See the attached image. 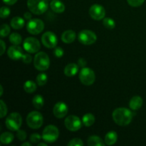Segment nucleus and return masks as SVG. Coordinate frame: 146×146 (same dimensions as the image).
Segmentation results:
<instances>
[{
    "instance_id": "obj_22",
    "label": "nucleus",
    "mask_w": 146,
    "mask_h": 146,
    "mask_svg": "<svg viewBox=\"0 0 146 146\" xmlns=\"http://www.w3.org/2000/svg\"><path fill=\"white\" fill-rule=\"evenodd\" d=\"M88 145L89 146H104L106 143L100 137L96 135H91L88 138Z\"/></svg>"
},
{
    "instance_id": "obj_23",
    "label": "nucleus",
    "mask_w": 146,
    "mask_h": 146,
    "mask_svg": "<svg viewBox=\"0 0 146 146\" xmlns=\"http://www.w3.org/2000/svg\"><path fill=\"white\" fill-rule=\"evenodd\" d=\"M95 116L91 113H86L83 116L82 122L86 127H90L95 123Z\"/></svg>"
},
{
    "instance_id": "obj_9",
    "label": "nucleus",
    "mask_w": 146,
    "mask_h": 146,
    "mask_svg": "<svg viewBox=\"0 0 146 146\" xmlns=\"http://www.w3.org/2000/svg\"><path fill=\"white\" fill-rule=\"evenodd\" d=\"M44 29V23L39 19H34L28 21L27 24V29L31 34L37 35L42 32Z\"/></svg>"
},
{
    "instance_id": "obj_26",
    "label": "nucleus",
    "mask_w": 146,
    "mask_h": 146,
    "mask_svg": "<svg viewBox=\"0 0 146 146\" xmlns=\"http://www.w3.org/2000/svg\"><path fill=\"white\" fill-rule=\"evenodd\" d=\"M24 89L27 93L32 94L36 90V84L33 81H27L24 84Z\"/></svg>"
},
{
    "instance_id": "obj_6",
    "label": "nucleus",
    "mask_w": 146,
    "mask_h": 146,
    "mask_svg": "<svg viewBox=\"0 0 146 146\" xmlns=\"http://www.w3.org/2000/svg\"><path fill=\"white\" fill-rule=\"evenodd\" d=\"M59 131L54 125H48L44 128L42 133V139L48 143H54L58 138Z\"/></svg>"
},
{
    "instance_id": "obj_46",
    "label": "nucleus",
    "mask_w": 146,
    "mask_h": 146,
    "mask_svg": "<svg viewBox=\"0 0 146 146\" xmlns=\"http://www.w3.org/2000/svg\"><path fill=\"white\" fill-rule=\"evenodd\" d=\"M48 1H51V0H48Z\"/></svg>"
},
{
    "instance_id": "obj_20",
    "label": "nucleus",
    "mask_w": 146,
    "mask_h": 146,
    "mask_svg": "<svg viewBox=\"0 0 146 146\" xmlns=\"http://www.w3.org/2000/svg\"><path fill=\"white\" fill-rule=\"evenodd\" d=\"M118 140V135L115 131H110L105 136V143L106 145H112L116 143Z\"/></svg>"
},
{
    "instance_id": "obj_21",
    "label": "nucleus",
    "mask_w": 146,
    "mask_h": 146,
    "mask_svg": "<svg viewBox=\"0 0 146 146\" xmlns=\"http://www.w3.org/2000/svg\"><path fill=\"white\" fill-rule=\"evenodd\" d=\"M25 21L21 17H15L11 19L10 22V25L14 29H20L24 27Z\"/></svg>"
},
{
    "instance_id": "obj_38",
    "label": "nucleus",
    "mask_w": 146,
    "mask_h": 146,
    "mask_svg": "<svg viewBox=\"0 0 146 146\" xmlns=\"http://www.w3.org/2000/svg\"><path fill=\"white\" fill-rule=\"evenodd\" d=\"M21 60H22L23 62L25 63V64H30V63L31 62V61H32V57H31V56L30 55V54H24Z\"/></svg>"
},
{
    "instance_id": "obj_30",
    "label": "nucleus",
    "mask_w": 146,
    "mask_h": 146,
    "mask_svg": "<svg viewBox=\"0 0 146 146\" xmlns=\"http://www.w3.org/2000/svg\"><path fill=\"white\" fill-rule=\"evenodd\" d=\"M10 27L8 24H4L1 27V31H0V35L1 37H5L8 36L10 33Z\"/></svg>"
},
{
    "instance_id": "obj_45",
    "label": "nucleus",
    "mask_w": 146,
    "mask_h": 146,
    "mask_svg": "<svg viewBox=\"0 0 146 146\" xmlns=\"http://www.w3.org/2000/svg\"><path fill=\"white\" fill-rule=\"evenodd\" d=\"M0 89H1V94H0V96H1L3 94V88H2V86H0Z\"/></svg>"
},
{
    "instance_id": "obj_31",
    "label": "nucleus",
    "mask_w": 146,
    "mask_h": 146,
    "mask_svg": "<svg viewBox=\"0 0 146 146\" xmlns=\"http://www.w3.org/2000/svg\"><path fill=\"white\" fill-rule=\"evenodd\" d=\"M0 115H1V118H4L6 115V114L7 113V105H6L5 103L4 102L3 100H0Z\"/></svg>"
},
{
    "instance_id": "obj_19",
    "label": "nucleus",
    "mask_w": 146,
    "mask_h": 146,
    "mask_svg": "<svg viewBox=\"0 0 146 146\" xmlns=\"http://www.w3.org/2000/svg\"><path fill=\"white\" fill-rule=\"evenodd\" d=\"M50 7L52 11L56 13H58V14L64 12L65 10V6H64V3L60 0H52L50 3Z\"/></svg>"
},
{
    "instance_id": "obj_5",
    "label": "nucleus",
    "mask_w": 146,
    "mask_h": 146,
    "mask_svg": "<svg viewBox=\"0 0 146 146\" xmlns=\"http://www.w3.org/2000/svg\"><path fill=\"white\" fill-rule=\"evenodd\" d=\"M44 123V118L41 113L38 111H31L27 117V123L32 129H38Z\"/></svg>"
},
{
    "instance_id": "obj_43",
    "label": "nucleus",
    "mask_w": 146,
    "mask_h": 146,
    "mask_svg": "<svg viewBox=\"0 0 146 146\" xmlns=\"http://www.w3.org/2000/svg\"><path fill=\"white\" fill-rule=\"evenodd\" d=\"M21 146H31V144L30 143H24L21 144Z\"/></svg>"
},
{
    "instance_id": "obj_32",
    "label": "nucleus",
    "mask_w": 146,
    "mask_h": 146,
    "mask_svg": "<svg viewBox=\"0 0 146 146\" xmlns=\"http://www.w3.org/2000/svg\"><path fill=\"white\" fill-rule=\"evenodd\" d=\"M10 9L7 7H2L0 9V17L2 19H5L8 17L10 14Z\"/></svg>"
},
{
    "instance_id": "obj_12",
    "label": "nucleus",
    "mask_w": 146,
    "mask_h": 146,
    "mask_svg": "<svg viewBox=\"0 0 146 146\" xmlns=\"http://www.w3.org/2000/svg\"><path fill=\"white\" fill-rule=\"evenodd\" d=\"M41 42L46 48H53L56 46L58 39L54 33L51 31H46L41 36Z\"/></svg>"
},
{
    "instance_id": "obj_3",
    "label": "nucleus",
    "mask_w": 146,
    "mask_h": 146,
    "mask_svg": "<svg viewBox=\"0 0 146 146\" xmlns=\"http://www.w3.org/2000/svg\"><path fill=\"white\" fill-rule=\"evenodd\" d=\"M34 67L41 71H46L50 66V58L44 52H38L34 56Z\"/></svg>"
},
{
    "instance_id": "obj_37",
    "label": "nucleus",
    "mask_w": 146,
    "mask_h": 146,
    "mask_svg": "<svg viewBox=\"0 0 146 146\" xmlns=\"http://www.w3.org/2000/svg\"><path fill=\"white\" fill-rule=\"evenodd\" d=\"M64 50L61 48V47H55L54 50V54L56 57L57 58H60V57L63 56L64 55Z\"/></svg>"
},
{
    "instance_id": "obj_24",
    "label": "nucleus",
    "mask_w": 146,
    "mask_h": 146,
    "mask_svg": "<svg viewBox=\"0 0 146 146\" xmlns=\"http://www.w3.org/2000/svg\"><path fill=\"white\" fill-rule=\"evenodd\" d=\"M14 140V135L11 133L5 132L0 136V141L2 144H9Z\"/></svg>"
},
{
    "instance_id": "obj_44",
    "label": "nucleus",
    "mask_w": 146,
    "mask_h": 146,
    "mask_svg": "<svg viewBox=\"0 0 146 146\" xmlns=\"http://www.w3.org/2000/svg\"><path fill=\"white\" fill-rule=\"evenodd\" d=\"M38 146H47V144L44 143H40L38 144Z\"/></svg>"
},
{
    "instance_id": "obj_39",
    "label": "nucleus",
    "mask_w": 146,
    "mask_h": 146,
    "mask_svg": "<svg viewBox=\"0 0 146 146\" xmlns=\"http://www.w3.org/2000/svg\"><path fill=\"white\" fill-rule=\"evenodd\" d=\"M87 62L86 61V59L83 58H80L78 61V65L79 67H82V68H84V67L86 66Z\"/></svg>"
},
{
    "instance_id": "obj_8",
    "label": "nucleus",
    "mask_w": 146,
    "mask_h": 146,
    "mask_svg": "<svg viewBox=\"0 0 146 146\" xmlns=\"http://www.w3.org/2000/svg\"><path fill=\"white\" fill-rule=\"evenodd\" d=\"M78 39L84 45H91L97 40V36L91 30H82L78 35Z\"/></svg>"
},
{
    "instance_id": "obj_33",
    "label": "nucleus",
    "mask_w": 146,
    "mask_h": 146,
    "mask_svg": "<svg viewBox=\"0 0 146 146\" xmlns=\"http://www.w3.org/2000/svg\"><path fill=\"white\" fill-rule=\"evenodd\" d=\"M128 4L131 7H138L142 5L144 3L145 0H127Z\"/></svg>"
},
{
    "instance_id": "obj_36",
    "label": "nucleus",
    "mask_w": 146,
    "mask_h": 146,
    "mask_svg": "<svg viewBox=\"0 0 146 146\" xmlns=\"http://www.w3.org/2000/svg\"><path fill=\"white\" fill-rule=\"evenodd\" d=\"M17 137L19 141H25L26 138H27V133L24 131H23V130H18L17 131Z\"/></svg>"
},
{
    "instance_id": "obj_42",
    "label": "nucleus",
    "mask_w": 146,
    "mask_h": 146,
    "mask_svg": "<svg viewBox=\"0 0 146 146\" xmlns=\"http://www.w3.org/2000/svg\"><path fill=\"white\" fill-rule=\"evenodd\" d=\"M24 18H25V19L29 20H29L31 19V17H32V15H31V13L26 12L25 14H24Z\"/></svg>"
},
{
    "instance_id": "obj_34",
    "label": "nucleus",
    "mask_w": 146,
    "mask_h": 146,
    "mask_svg": "<svg viewBox=\"0 0 146 146\" xmlns=\"http://www.w3.org/2000/svg\"><path fill=\"white\" fill-rule=\"evenodd\" d=\"M68 146H83L84 143L79 138H74L68 143Z\"/></svg>"
},
{
    "instance_id": "obj_1",
    "label": "nucleus",
    "mask_w": 146,
    "mask_h": 146,
    "mask_svg": "<svg viewBox=\"0 0 146 146\" xmlns=\"http://www.w3.org/2000/svg\"><path fill=\"white\" fill-rule=\"evenodd\" d=\"M114 122L121 126H125L130 124L133 118L132 112L125 108H118L114 110L112 114Z\"/></svg>"
},
{
    "instance_id": "obj_16",
    "label": "nucleus",
    "mask_w": 146,
    "mask_h": 146,
    "mask_svg": "<svg viewBox=\"0 0 146 146\" xmlns=\"http://www.w3.org/2000/svg\"><path fill=\"white\" fill-rule=\"evenodd\" d=\"M76 33L73 30H66L61 35V40L65 44H71L76 39Z\"/></svg>"
},
{
    "instance_id": "obj_40",
    "label": "nucleus",
    "mask_w": 146,
    "mask_h": 146,
    "mask_svg": "<svg viewBox=\"0 0 146 146\" xmlns=\"http://www.w3.org/2000/svg\"><path fill=\"white\" fill-rule=\"evenodd\" d=\"M0 44H1V56L4 54V51H5L6 45H5V43L4 42L3 40H1V41H0Z\"/></svg>"
},
{
    "instance_id": "obj_13",
    "label": "nucleus",
    "mask_w": 146,
    "mask_h": 146,
    "mask_svg": "<svg viewBox=\"0 0 146 146\" xmlns=\"http://www.w3.org/2000/svg\"><path fill=\"white\" fill-rule=\"evenodd\" d=\"M89 14L92 19L96 21L103 19L105 17L106 11L103 6L100 4H94L89 9Z\"/></svg>"
},
{
    "instance_id": "obj_41",
    "label": "nucleus",
    "mask_w": 146,
    "mask_h": 146,
    "mask_svg": "<svg viewBox=\"0 0 146 146\" xmlns=\"http://www.w3.org/2000/svg\"><path fill=\"white\" fill-rule=\"evenodd\" d=\"M2 1L7 5H14L17 2V0H2Z\"/></svg>"
},
{
    "instance_id": "obj_15",
    "label": "nucleus",
    "mask_w": 146,
    "mask_h": 146,
    "mask_svg": "<svg viewBox=\"0 0 146 146\" xmlns=\"http://www.w3.org/2000/svg\"><path fill=\"white\" fill-rule=\"evenodd\" d=\"M7 54L11 59L14 60V61L21 59L24 56L22 48L19 45H14L10 46L7 51Z\"/></svg>"
},
{
    "instance_id": "obj_4",
    "label": "nucleus",
    "mask_w": 146,
    "mask_h": 146,
    "mask_svg": "<svg viewBox=\"0 0 146 146\" xmlns=\"http://www.w3.org/2000/svg\"><path fill=\"white\" fill-rule=\"evenodd\" d=\"M22 124V118L18 113H11L9 115L5 121V125L9 130L11 131H17L19 130Z\"/></svg>"
},
{
    "instance_id": "obj_28",
    "label": "nucleus",
    "mask_w": 146,
    "mask_h": 146,
    "mask_svg": "<svg viewBox=\"0 0 146 146\" xmlns=\"http://www.w3.org/2000/svg\"><path fill=\"white\" fill-rule=\"evenodd\" d=\"M103 24H104V27L108 29H113L115 27V21L113 19L109 18V17L104 19V20H103Z\"/></svg>"
},
{
    "instance_id": "obj_14",
    "label": "nucleus",
    "mask_w": 146,
    "mask_h": 146,
    "mask_svg": "<svg viewBox=\"0 0 146 146\" xmlns=\"http://www.w3.org/2000/svg\"><path fill=\"white\" fill-rule=\"evenodd\" d=\"M68 111V106L64 102H58L55 104L53 109V113L57 118H63L67 115Z\"/></svg>"
},
{
    "instance_id": "obj_7",
    "label": "nucleus",
    "mask_w": 146,
    "mask_h": 146,
    "mask_svg": "<svg viewBox=\"0 0 146 146\" xmlns=\"http://www.w3.org/2000/svg\"><path fill=\"white\" fill-rule=\"evenodd\" d=\"M79 79L84 85L91 86L95 82L96 75L92 69L84 67L80 71Z\"/></svg>"
},
{
    "instance_id": "obj_17",
    "label": "nucleus",
    "mask_w": 146,
    "mask_h": 146,
    "mask_svg": "<svg viewBox=\"0 0 146 146\" xmlns=\"http://www.w3.org/2000/svg\"><path fill=\"white\" fill-rule=\"evenodd\" d=\"M78 68H79V66H78V64L71 63V64L66 66L65 68H64V74L66 76L72 77L78 73Z\"/></svg>"
},
{
    "instance_id": "obj_27",
    "label": "nucleus",
    "mask_w": 146,
    "mask_h": 146,
    "mask_svg": "<svg viewBox=\"0 0 146 146\" xmlns=\"http://www.w3.org/2000/svg\"><path fill=\"white\" fill-rule=\"evenodd\" d=\"M9 41L14 45H19L22 42V38L18 33H12L9 36Z\"/></svg>"
},
{
    "instance_id": "obj_2",
    "label": "nucleus",
    "mask_w": 146,
    "mask_h": 146,
    "mask_svg": "<svg viewBox=\"0 0 146 146\" xmlns=\"http://www.w3.org/2000/svg\"><path fill=\"white\" fill-rule=\"evenodd\" d=\"M27 7L33 14L40 15L48 9V0H27Z\"/></svg>"
},
{
    "instance_id": "obj_29",
    "label": "nucleus",
    "mask_w": 146,
    "mask_h": 146,
    "mask_svg": "<svg viewBox=\"0 0 146 146\" xmlns=\"http://www.w3.org/2000/svg\"><path fill=\"white\" fill-rule=\"evenodd\" d=\"M36 82L38 84V86H44L47 82V76L46 74H44V73H41L39 74L36 77Z\"/></svg>"
},
{
    "instance_id": "obj_35",
    "label": "nucleus",
    "mask_w": 146,
    "mask_h": 146,
    "mask_svg": "<svg viewBox=\"0 0 146 146\" xmlns=\"http://www.w3.org/2000/svg\"><path fill=\"white\" fill-rule=\"evenodd\" d=\"M41 137L38 133H33L30 136V141L32 143H38L41 140Z\"/></svg>"
},
{
    "instance_id": "obj_10",
    "label": "nucleus",
    "mask_w": 146,
    "mask_h": 146,
    "mask_svg": "<svg viewBox=\"0 0 146 146\" xmlns=\"http://www.w3.org/2000/svg\"><path fill=\"white\" fill-rule=\"evenodd\" d=\"M23 46L26 51L30 54H34L39 51L41 48V44L37 38H34V37H28L24 39Z\"/></svg>"
},
{
    "instance_id": "obj_11",
    "label": "nucleus",
    "mask_w": 146,
    "mask_h": 146,
    "mask_svg": "<svg viewBox=\"0 0 146 146\" xmlns=\"http://www.w3.org/2000/svg\"><path fill=\"white\" fill-rule=\"evenodd\" d=\"M64 124L65 126L68 131H77L81 128L82 123L80 120V118L78 116L76 115H69L67 117L64 121Z\"/></svg>"
},
{
    "instance_id": "obj_18",
    "label": "nucleus",
    "mask_w": 146,
    "mask_h": 146,
    "mask_svg": "<svg viewBox=\"0 0 146 146\" xmlns=\"http://www.w3.org/2000/svg\"><path fill=\"white\" fill-rule=\"evenodd\" d=\"M143 104V98L139 96H135L133 97L130 101L129 107L133 111H136L142 107Z\"/></svg>"
},
{
    "instance_id": "obj_25",
    "label": "nucleus",
    "mask_w": 146,
    "mask_h": 146,
    "mask_svg": "<svg viewBox=\"0 0 146 146\" xmlns=\"http://www.w3.org/2000/svg\"><path fill=\"white\" fill-rule=\"evenodd\" d=\"M32 104L36 109H41L44 105V99L41 95H36L33 98Z\"/></svg>"
}]
</instances>
